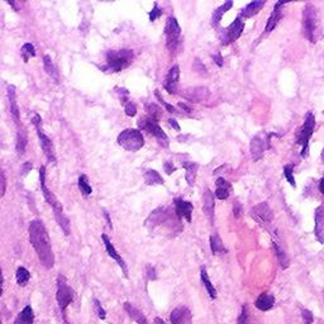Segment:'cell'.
Wrapping results in <instances>:
<instances>
[{
  "instance_id": "6f0895ef",
  "label": "cell",
  "mask_w": 324,
  "mask_h": 324,
  "mask_svg": "<svg viewBox=\"0 0 324 324\" xmlns=\"http://www.w3.org/2000/svg\"><path fill=\"white\" fill-rule=\"evenodd\" d=\"M104 216H106V223H108L109 228H113V224H112V220H110V216H109V214L106 213V212H104Z\"/></svg>"
},
{
  "instance_id": "e575fe53",
  "label": "cell",
  "mask_w": 324,
  "mask_h": 324,
  "mask_svg": "<svg viewBox=\"0 0 324 324\" xmlns=\"http://www.w3.org/2000/svg\"><path fill=\"white\" fill-rule=\"evenodd\" d=\"M144 181L147 185H162L164 184V178H161L157 171L154 170H146L144 174Z\"/></svg>"
},
{
  "instance_id": "74e56055",
  "label": "cell",
  "mask_w": 324,
  "mask_h": 324,
  "mask_svg": "<svg viewBox=\"0 0 324 324\" xmlns=\"http://www.w3.org/2000/svg\"><path fill=\"white\" fill-rule=\"evenodd\" d=\"M78 185L81 194H82V196L88 198L89 195H92V188L90 186L89 178H88L86 175H80V178H78Z\"/></svg>"
},
{
  "instance_id": "f6af8a7d",
  "label": "cell",
  "mask_w": 324,
  "mask_h": 324,
  "mask_svg": "<svg viewBox=\"0 0 324 324\" xmlns=\"http://www.w3.org/2000/svg\"><path fill=\"white\" fill-rule=\"evenodd\" d=\"M150 20H151V22H154V19H157V18H160V16H162V9L160 8L158 6H157L156 3H154V9H152L151 12H150Z\"/></svg>"
},
{
  "instance_id": "d590c367",
  "label": "cell",
  "mask_w": 324,
  "mask_h": 324,
  "mask_svg": "<svg viewBox=\"0 0 324 324\" xmlns=\"http://www.w3.org/2000/svg\"><path fill=\"white\" fill-rule=\"evenodd\" d=\"M44 71H46V72L48 74V75L51 76L54 81H56V82H58V80H60L58 72H57L56 68H54L51 57H50L48 54H44Z\"/></svg>"
},
{
  "instance_id": "680465c9",
  "label": "cell",
  "mask_w": 324,
  "mask_h": 324,
  "mask_svg": "<svg viewBox=\"0 0 324 324\" xmlns=\"http://www.w3.org/2000/svg\"><path fill=\"white\" fill-rule=\"evenodd\" d=\"M30 168H32V165H30V162H28L27 168H26V165H23V168H22V174H23V175H24V174H27L28 171L30 170Z\"/></svg>"
},
{
  "instance_id": "9c48e42d",
  "label": "cell",
  "mask_w": 324,
  "mask_h": 324,
  "mask_svg": "<svg viewBox=\"0 0 324 324\" xmlns=\"http://www.w3.org/2000/svg\"><path fill=\"white\" fill-rule=\"evenodd\" d=\"M138 124H140V130H146L147 133H150V134L154 136V138H157V140H158L162 147L168 146V137L166 136V133L162 130V128L160 127L157 120L150 118V116H146V118L140 119Z\"/></svg>"
},
{
  "instance_id": "5bb4252c",
  "label": "cell",
  "mask_w": 324,
  "mask_h": 324,
  "mask_svg": "<svg viewBox=\"0 0 324 324\" xmlns=\"http://www.w3.org/2000/svg\"><path fill=\"white\" fill-rule=\"evenodd\" d=\"M251 216L262 227L268 228L274 219V213L268 202H260L251 209Z\"/></svg>"
},
{
  "instance_id": "f1b7e54d",
  "label": "cell",
  "mask_w": 324,
  "mask_h": 324,
  "mask_svg": "<svg viewBox=\"0 0 324 324\" xmlns=\"http://www.w3.org/2000/svg\"><path fill=\"white\" fill-rule=\"evenodd\" d=\"M200 278H202V285H204V288H206L209 298L213 300L216 299V296H218V292H216V286H214L213 282H212L210 278H209L208 271H206V268H200Z\"/></svg>"
},
{
  "instance_id": "52a82bcc",
  "label": "cell",
  "mask_w": 324,
  "mask_h": 324,
  "mask_svg": "<svg viewBox=\"0 0 324 324\" xmlns=\"http://www.w3.org/2000/svg\"><path fill=\"white\" fill-rule=\"evenodd\" d=\"M116 142L119 144V146H122L124 150L130 152H136L138 150H140L144 144V138L140 133V130H122L120 134L118 136Z\"/></svg>"
},
{
  "instance_id": "2e32d148",
  "label": "cell",
  "mask_w": 324,
  "mask_h": 324,
  "mask_svg": "<svg viewBox=\"0 0 324 324\" xmlns=\"http://www.w3.org/2000/svg\"><path fill=\"white\" fill-rule=\"evenodd\" d=\"M192 312L185 306H178L170 314L171 324H192Z\"/></svg>"
},
{
  "instance_id": "f35d334b",
  "label": "cell",
  "mask_w": 324,
  "mask_h": 324,
  "mask_svg": "<svg viewBox=\"0 0 324 324\" xmlns=\"http://www.w3.org/2000/svg\"><path fill=\"white\" fill-rule=\"evenodd\" d=\"M144 109H146V112H147V114H148L150 118L154 119V120L158 122V119L162 116V109L160 108L157 104L148 103L144 106Z\"/></svg>"
},
{
  "instance_id": "4fadbf2b",
  "label": "cell",
  "mask_w": 324,
  "mask_h": 324,
  "mask_svg": "<svg viewBox=\"0 0 324 324\" xmlns=\"http://www.w3.org/2000/svg\"><path fill=\"white\" fill-rule=\"evenodd\" d=\"M243 30H244V22L242 20V16H238L237 18L233 20L232 24L224 30L223 36H222V44H223V46H228V44L236 42V40L242 36Z\"/></svg>"
},
{
  "instance_id": "9f6ffc18",
  "label": "cell",
  "mask_w": 324,
  "mask_h": 324,
  "mask_svg": "<svg viewBox=\"0 0 324 324\" xmlns=\"http://www.w3.org/2000/svg\"><path fill=\"white\" fill-rule=\"evenodd\" d=\"M178 106H180L181 109H184L185 112H188V113H190V112H192V108H190L189 106H186L185 103H178Z\"/></svg>"
},
{
  "instance_id": "91938a15",
  "label": "cell",
  "mask_w": 324,
  "mask_h": 324,
  "mask_svg": "<svg viewBox=\"0 0 324 324\" xmlns=\"http://www.w3.org/2000/svg\"><path fill=\"white\" fill-rule=\"evenodd\" d=\"M154 324H166L165 322H164V319H161L160 316H156V318L154 319Z\"/></svg>"
},
{
  "instance_id": "cb8c5ba5",
  "label": "cell",
  "mask_w": 324,
  "mask_h": 324,
  "mask_svg": "<svg viewBox=\"0 0 324 324\" xmlns=\"http://www.w3.org/2000/svg\"><path fill=\"white\" fill-rule=\"evenodd\" d=\"M275 306V296L270 292H262L254 302V306L261 312H268Z\"/></svg>"
},
{
  "instance_id": "f5cc1de1",
  "label": "cell",
  "mask_w": 324,
  "mask_h": 324,
  "mask_svg": "<svg viewBox=\"0 0 324 324\" xmlns=\"http://www.w3.org/2000/svg\"><path fill=\"white\" fill-rule=\"evenodd\" d=\"M213 60H214V62H216L219 68H222V66H223V56H222L220 54H214Z\"/></svg>"
},
{
  "instance_id": "8992f818",
  "label": "cell",
  "mask_w": 324,
  "mask_h": 324,
  "mask_svg": "<svg viewBox=\"0 0 324 324\" xmlns=\"http://www.w3.org/2000/svg\"><path fill=\"white\" fill-rule=\"evenodd\" d=\"M316 128V116L312 112H308L306 116L304 124L296 132V144L302 146V154L300 156L302 158H306L309 156V140L314 133Z\"/></svg>"
},
{
  "instance_id": "44dd1931",
  "label": "cell",
  "mask_w": 324,
  "mask_h": 324,
  "mask_svg": "<svg viewBox=\"0 0 324 324\" xmlns=\"http://www.w3.org/2000/svg\"><path fill=\"white\" fill-rule=\"evenodd\" d=\"M16 90L14 85H9L8 86V98H9V103H10V113L12 118H13L14 123L16 124V127L20 128L22 127V123H20V114H19V108L18 104H16Z\"/></svg>"
},
{
  "instance_id": "d6a6232c",
  "label": "cell",
  "mask_w": 324,
  "mask_h": 324,
  "mask_svg": "<svg viewBox=\"0 0 324 324\" xmlns=\"http://www.w3.org/2000/svg\"><path fill=\"white\" fill-rule=\"evenodd\" d=\"M209 242H210V250L213 254H227V248H226L224 243L222 242L220 237L218 234H212L210 238H209Z\"/></svg>"
},
{
  "instance_id": "db71d44e",
  "label": "cell",
  "mask_w": 324,
  "mask_h": 324,
  "mask_svg": "<svg viewBox=\"0 0 324 324\" xmlns=\"http://www.w3.org/2000/svg\"><path fill=\"white\" fill-rule=\"evenodd\" d=\"M168 123H170V126L175 130H180V126H178V123L175 120V119H170V120H168Z\"/></svg>"
},
{
  "instance_id": "7bdbcfd3",
  "label": "cell",
  "mask_w": 324,
  "mask_h": 324,
  "mask_svg": "<svg viewBox=\"0 0 324 324\" xmlns=\"http://www.w3.org/2000/svg\"><path fill=\"white\" fill-rule=\"evenodd\" d=\"M94 309L98 318L102 319V320H104L106 318V310L102 306V304H100V302L98 299H94Z\"/></svg>"
},
{
  "instance_id": "5b68a950",
  "label": "cell",
  "mask_w": 324,
  "mask_h": 324,
  "mask_svg": "<svg viewBox=\"0 0 324 324\" xmlns=\"http://www.w3.org/2000/svg\"><path fill=\"white\" fill-rule=\"evenodd\" d=\"M56 299H57V304H58L60 310H61L62 319L65 320L66 324H68V314H66V312H68V306H70L71 302L75 300V292L68 286V278H66L62 274H60V275L57 276Z\"/></svg>"
},
{
  "instance_id": "bcb514c9",
  "label": "cell",
  "mask_w": 324,
  "mask_h": 324,
  "mask_svg": "<svg viewBox=\"0 0 324 324\" xmlns=\"http://www.w3.org/2000/svg\"><path fill=\"white\" fill-rule=\"evenodd\" d=\"M6 192V175L2 170H0V198H3Z\"/></svg>"
},
{
  "instance_id": "1f68e13d",
  "label": "cell",
  "mask_w": 324,
  "mask_h": 324,
  "mask_svg": "<svg viewBox=\"0 0 324 324\" xmlns=\"http://www.w3.org/2000/svg\"><path fill=\"white\" fill-rule=\"evenodd\" d=\"M182 166H184V168L186 170V176H185V178H186L188 184H189L190 186H194L195 180H196V172H198V168H199V165H198L196 162L186 161V162H182Z\"/></svg>"
},
{
  "instance_id": "ba28073f",
  "label": "cell",
  "mask_w": 324,
  "mask_h": 324,
  "mask_svg": "<svg viewBox=\"0 0 324 324\" xmlns=\"http://www.w3.org/2000/svg\"><path fill=\"white\" fill-rule=\"evenodd\" d=\"M32 124L34 126L36 132H37L38 138H40V147H42V150H44V154H46V157L48 158L50 162L54 164V162H56V156H54V144H52L48 136H47L46 133H44V130H42V119H40V116H38V114H34V116H33Z\"/></svg>"
},
{
  "instance_id": "277c9868",
  "label": "cell",
  "mask_w": 324,
  "mask_h": 324,
  "mask_svg": "<svg viewBox=\"0 0 324 324\" xmlns=\"http://www.w3.org/2000/svg\"><path fill=\"white\" fill-rule=\"evenodd\" d=\"M319 30V18L318 12L313 4H306L302 10V34L309 42L316 44L318 40Z\"/></svg>"
},
{
  "instance_id": "9a60e30c",
  "label": "cell",
  "mask_w": 324,
  "mask_h": 324,
  "mask_svg": "<svg viewBox=\"0 0 324 324\" xmlns=\"http://www.w3.org/2000/svg\"><path fill=\"white\" fill-rule=\"evenodd\" d=\"M102 240H103L104 247H106V254H108V256L110 257V258H113L114 261H116V264H118L119 268H122V271H123V274H124L126 278H128V268H127V264H126V262H124V260L122 258V256L118 254V251H116V250L114 248L113 243H112V240H110V238H109V236L104 233V234L102 236Z\"/></svg>"
},
{
  "instance_id": "4dcf8cb0",
  "label": "cell",
  "mask_w": 324,
  "mask_h": 324,
  "mask_svg": "<svg viewBox=\"0 0 324 324\" xmlns=\"http://www.w3.org/2000/svg\"><path fill=\"white\" fill-rule=\"evenodd\" d=\"M232 6H233V2L232 0H228V2H226V3L223 4V6L216 8V10L213 12V16H212V26H213V27H218L222 18H223V16H224V14L227 13Z\"/></svg>"
},
{
  "instance_id": "484cf974",
  "label": "cell",
  "mask_w": 324,
  "mask_h": 324,
  "mask_svg": "<svg viewBox=\"0 0 324 324\" xmlns=\"http://www.w3.org/2000/svg\"><path fill=\"white\" fill-rule=\"evenodd\" d=\"M216 196L218 198L219 200H226L230 198V190H232V185L230 182H228L226 178H216Z\"/></svg>"
},
{
  "instance_id": "60d3db41",
  "label": "cell",
  "mask_w": 324,
  "mask_h": 324,
  "mask_svg": "<svg viewBox=\"0 0 324 324\" xmlns=\"http://www.w3.org/2000/svg\"><path fill=\"white\" fill-rule=\"evenodd\" d=\"M284 176L286 178L288 182H289L292 186H296V182H295L294 178V168L292 165H285L284 166Z\"/></svg>"
},
{
  "instance_id": "c3c4849f",
  "label": "cell",
  "mask_w": 324,
  "mask_h": 324,
  "mask_svg": "<svg viewBox=\"0 0 324 324\" xmlns=\"http://www.w3.org/2000/svg\"><path fill=\"white\" fill-rule=\"evenodd\" d=\"M154 95H156V98L157 99L160 100V102H161V104H164V106H165V108L168 109V112H170V113H176V110H175V108H174L172 106H170V104L168 103H166L165 100L162 99V96H161V94H160V92L158 90H156V92H154Z\"/></svg>"
},
{
  "instance_id": "6125c7cd",
  "label": "cell",
  "mask_w": 324,
  "mask_h": 324,
  "mask_svg": "<svg viewBox=\"0 0 324 324\" xmlns=\"http://www.w3.org/2000/svg\"><path fill=\"white\" fill-rule=\"evenodd\" d=\"M0 324H3V323H2V319H0Z\"/></svg>"
},
{
  "instance_id": "8fae6325",
  "label": "cell",
  "mask_w": 324,
  "mask_h": 324,
  "mask_svg": "<svg viewBox=\"0 0 324 324\" xmlns=\"http://www.w3.org/2000/svg\"><path fill=\"white\" fill-rule=\"evenodd\" d=\"M40 189H42V192H44V196L46 199V202H48V206H51L52 210H54V218L56 216H62V206L60 204V202L57 200V198L50 192V189L46 185V168L44 166H40Z\"/></svg>"
},
{
  "instance_id": "7a4b0ae2",
  "label": "cell",
  "mask_w": 324,
  "mask_h": 324,
  "mask_svg": "<svg viewBox=\"0 0 324 324\" xmlns=\"http://www.w3.org/2000/svg\"><path fill=\"white\" fill-rule=\"evenodd\" d=\"M146 227L151 232H158L168 237H175L182 230L181 219L170 208H157L146 219Z\"/></svg>"
},
{
  "instance_id": "ab89813d",
  "label": "cell",
  "mask_w": 324,
  "mask_h": 324,
  "mask_svg": "<svg viewBox=\"0 0 324 324\" xmlns=\"http://www.w3.org/2000/svg\"><path fill=\"white\" fill-rule=\"evenodd\" d=\"M20 54H22L23 61H24V62H28V60L36 56V48L33 47L32 44H23L22 50H20Z\"/></svg>"
},
{
  "instance_id": "7dc6e473",
  "label": "cell",
  "mask_w": 324,
  "mask_h": 324,
  "mask_svg": "<svg viewBox=\"0 0 324 324\" xmlns=\"http://www.w3.org/2000/svg\"><path fill=\"white\" fill-rule=\"evenodd\" d=\"M136 113H137V106H136V104L133 103V102H128V103L126 104V114H127L128 116H134Z\"/></svg>"
},
{
  "instance_id": "6da1fadb",
  "label": "cell",
  "mask_w": 324,
  "mask_h": 324,
  "mask_svg": "<svg viewBox=\"0 0 324 324\" xmlns=\"http://www.w3.org/2000/svg\"><path fill=\"white\" fill-rule=\"evenodd\" d=\"M28 232H30V244L37 254L42 266L48 268V270L54 268V254L52 251L51 240H50V236L42 220L36 219V220L30 222Z\"/></svg>"
},
{
  "instance_id": "ee69618b",
  "label": "cell",
  "mask_w": 324,
  "mask_h": 324,
  "mask_svg": "<svg viewBox=\"0 0 324 324\" xmlns=\"http://www.w3.org/2000/svg\"><path fill=\"white\" fill-rule=\"evenodd\" d=\"M302 318L304 320V324H312L314 320V316L309 309L302 308Z\"/></svg>"
},
{
  "instance_id": "3957f363",
  "label": "cell",
  "mask_w": 324,
  "mask_h": 324,
  "mask_svg": "<svg viewBox=\"0 0 324 324\" xmlns=\"http://www.w3.org/2000/svg\"><path fill=\"white\" fill-rule=\"evenodd\" d=\"M134 60V52L132 50H110L106 54V66H102L104 72H120L132 64Z\"/></svg>"
},
{
  "instance_id": "7c38bea8",
  "label": "cell",
  "mask_w": 324,
  "mask_h": 324,
  "mask_svg": "<svg viewBox=\"0 0 324 324\" xmlns=\"http://www.w3.org/2000/svg\"><path fill=\"white\" fill-rule=\"evenodd\" d=\"M165 34H166V47L170 51H175L178 44L181 34V28L178 26L175 16H170L166 20L165 24Z\"/></svg>"
},
{
  "instance_id": "83f0119b",
  "label": "cell",
  "mask_w": 324,
  "mask_h": 324,
  "mask_svg": "<svg viewBox=\"0 0 324 324\" xmlns=\"http://www.w3.org/2000/svg\"><path fill=\"white\" fill-rule=\"evenodd\" d=\"M123 308H124V310L127 312L128 316H130V318H132L137 324H148V322H147V318L144 316V314L142 313L140 309H137L136 306H133L130 302H126L124 304H123Z\"/></svg>"
},
{
  "instance_id": "f546056e",
  "label": "cell",
  "mask_w": 324,
  "mask_h": 324,
  "mask_svg": "<svg viewBox=\"0 0 324 324\" xmlns=\"http://www.w3.org/2000/svg\"><path fill=\"white\" fill-rule=\"evenodd\" d=\"M34 323V313L30 306H26L22 310L19 312L16 318L14 319L13 324H33Z\"/></svg>"
},
{
  "instance_id": "ffe728a7",
  "label": "cell",
  "mask_w": 324,
  "mask_h": 324,
  "mask_svg": "<svg viewBox=\"0 0 324 324\" xmlns=\"http://www.w3.org/2000/svg\"><path fill=\"white\" fill-rule=\"evenodd\" d=\"M288 3H289V2H284V0H280V2H278V3L275 4L272 13H271L270 18H268V24H266V28H265L266 32L270 33L275 30L276 26H278V23L280 22L281 18H282V9L281 8H282V6Z\"/></svg>"
},
{
  "instance_id": "816d5d0a",
  "label": "cell",
  "mask_w": 324,
  "mask_h": 324,
  "mask_svg": "<svg viewBox=\"0 0 324 324\" xmlns=\"http://www.w3.org/2000/svg\"><path fill=\"white\" fill-rule=\"evenodd\" d=\"M164 168H165V171H166V174H168V175H171V174H172L174 171L176 170L175 166L172 165V162H166L165 165H164Z\"/></svg>"
},
{
  "instance_id": "836d02e7",
  "label": "cell",
  "mask_w": 324,
  "mask_h": 324,
  "mask_svg": "<svg viewBox=\"0 0 324 324\" xmlns=\"http://www.w3.org/2000/svg\"><path fill=\"white\" fill-rule=\"evenodd\" d=\"M27 132L24 130V128L20 127L18 128V132H16V152H18L19 156H22L26 151V147H27Z\"/></svg>"
},
{
  "instance_id": "f907efd6",
  "label": "cell",
  "mask_w": 324,
  "mask_h": 324,
  "mask_svg": "<svg viewBox=\"0 0 324 324\" xmlns=\"http://www.w3.org/2000/svg\"><path fill=\"white\" fill-rule=\"evenodd\" d=\"M146 272H147V278L148 280H156L157 278V274H156V270H154V266H147L146 268Z\"/></svg>"
},
{
  "instance_id": "e0dca14e",
  "label": "cell",
  "mask_w": 324,
  "mask_h": 324,
  "mask_svg": "<svg viewBox=\"0 0 324 324\" xmlns=\"http://www.w3.org/2000/svg\"><path fill=\"white\" fill-rule=\"evenodd\" d=\"M174 204H175V213L176 216L180 219H186L188 223L192 222V204L190 202H186V200H182L181 198H175L174 199Z\"/></svg>"
},
{
  "instance_id": "94428289",
  "label": "cell",
  "mask_w": 324,
  "mask_h": 324,
  "mask_svg": "<svg viewBox=\"0 0 324 324\" xmlns=\"http://www.w3.org/2000/svg\"><path fill=\"white\" fill-rule=\"evenodd\" d=\"M319 190H320V192L322 194L324 195V178H322L320 180V182H319Z\"/></svg>"
},
{
  "instance_id": "8d00e7d4",
  "label": "cell",
  "mask_w": 324,
  "mask_h": 324,
  "mask_svg": "<svg viewBox=\"0 0 324 324\" xmlns=\"http://www.w3.org/2000/svg\"><path fill=\"white\" fill-rule=\"evenodd\" d=\"M16 284H18L19 286H26V285L28 284V281L30 280V271H28L26 268H23V266H19V268H16Z\"/></svg>"
},
{
  "instance_id": "7402d4cb",
  "label": "cell",
  "mask_w": 324,
  "mask_h": 324,
  "mask_svg": "<svg viewBox=\"0 0 324 324\" xmlns=\"http://www.w3.org/2000/svg\"><path fill=\"white\" fill-rule=\"evenodd\" d=\"M214 206H216V202H214V194L209 189L206 190L204 195H202V210L206 213V218L213 223L214 222Z\"/></svg>"
},
{
  "instance_id": "ac0fdd59",
  "label": "cell",
  "mask_w": 324,
  "mask_h": 324,
  "mask_svg": "<svg viewBox=\"0 0 324 324\" xmlns=\"http://www.w3.org/2000/svg\"><path fill=\"white\" fill-rule=\"evenodd\" d=\"M178 78H180V68L178 65H175L170 68L168 74L166 75L165 81H164V88H165L168 94H176V86H178Z\"/></svg>"
},
{
  "instance_id": "681fc988",
  "label": "cell",
  "mask_w": 324,
  "mask_h": 324,
  "mask_svg": "<svg viewBox=\"0 0 324 324\" xmlns=\"http://www.w3.org/2000/svg\"><path fill=\"white\" fill-rule=\"evenodd\" d=\"M242 213H243L242 206H240L238 202H236L234 204H233V216H234V218H240Z\"/></svg>"
},
{
  "instance_id": "d6986e66",
  "label": "cell",
  "mask_w": 324,
  "mask_h": 324,
  "mask_svg": "<svg viewBox=\"0 0 324 324\" xmlns=\"http://www.w3.org/2000/svg\"><path fill=\"white\" fill-rule=\"evenodd\" d=\"M314 234L319 243H324V206H319L314 214Z\"/></svg>"
},
{
  "instance_id": "4316f807",
  "label": "cell",
  "mask_w": 324,
  "mask_h": 324,
  "mask_svg": "<svg viewBox=\"0 0 324 324\" xmlns=\"http://www.w3.org/2000/svg\"><path fill=\"white\" fill-rule=\"evenodd\" d=\"M272 247H274V252H275L276 254V258H278L281 268L286 270V268L290 266V258L289 256H288V254L285 252V250L280 246V243H278L276 240H272Z\"/></svg>"
},
{
  "instance_id": "603a6c76",
  "label": "cell",
  "mask_w": 324,
  "mask_h": 324,
  "mask_svg": "<svg viewBox=\"0 0 324 324\" xmlns=\"http://www.w3.org/2000/svg\"><path fill=\"white\" fill-rule=\"evenodd\" d=\"M184 98H186L189 102H192V103H200V102H204V100L208 98L209 90L206 89V88H192V89L185 90Z\"/></svg>"
},
{
  "instance_id": "11a10c76",
  "label": "cell",
  "mask_w": 324,
  "mask_h": 324,
  "mask_svg": "<svg viewBox=\"0 0 324 324\" xmlns=\"http://www.w3.org/2000/svg\"><path fill=\"white\" fill-rule=\"evenodd\" d=\"M3 284H4L3 270H2V268H0V295L3 294Z\"/></svg>"
},
{
  "instance_id": "b9f144b4",
  "label": "cell",
  "mask_w": 324,
  "mask_h": 324,
  "mask_svg": "<svg viewBox=\"0 0 324 324\" xmlns=\"http://www.w3.org/2000/svg\"><path fill=\"white\" fill-rule=\"evenodd\" d=\"M248 319H250L248 306L244 304V306H242V309H240V316H238L237 323L238 324H248L250 323Z\"/></svg>"
},
{
  "instance_id": "30bf717a",
  "label": "cell",
  "mask_w": 324,
  "mask_h": 324,
  "mask_svg": "<svg viewBox=\"0 0 324 324\" xmlns=\"http://www.w3.org/2000/svg\"><path fill=\"white\" fill-rule=\"evenodd\" d=\"M276 136V133H260V134L254 136L251 140V154L252 158L254 161H258V160L262 158L264 154H265L266 150L270 148V142H271V137Z\"/></svg>"
},
{
  "instance_id": "d4e9b609",
  "label": "cell",
  "mask_w": 324,
  "mask_h": 324,
  "mask_svg": "<svg viewBox=\"0 0 324 324\" xmlns=\"http://www.w3.org/2000/svg\"><path fill=\"white\" fill-rule=\"evenodd\" d=\"M266 2H264V0H256V2H251V3L247 4L244 8L240 10V16H243V18H252L254 16H256V14L260 13V10H261L264 6H265Z\"/></svg>"
}]
</instances>
